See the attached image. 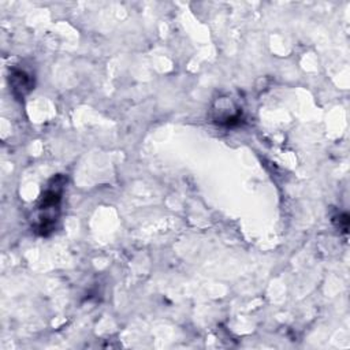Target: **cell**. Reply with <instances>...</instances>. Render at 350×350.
<instances>
[{"mask_svg":"<svg viewBox=\"0 0 350 350\" xmlns=\"http://www.w3.org/2000/svg\"><path fill=\"white\" fill-rule=\"evenodd\" d=\"M64 185L66 178L63 175H56L48 182L45 190L40 196L31 223L33 230L38 235L46 237L56 228V223L60 216V202Z\"/></svg>","mask_w":350,"mask_h":350,"instance_id":"1","label":"cell"},{"mask_svg":"<svg viewBox=\"0 0 350 350\" xmlns=\"http://www.w3.org/2000/svg\"><path fill=\"white\" fill-rule=\"evenodd\" d=\"M242 107L235 101V98L230 96H220L215 98L212 108H211V116L212 120L224 127H232L238 124L242 119Z\"/></svg>","mask_w":350,"mask_h":350,"instance_id":"2","label":"cell"},{"mask_svg":"<svg viewBox=\"0 0 350 350\" xmlns=\"http://www.w3.org/2000/svg\"><path fill=\"white\" fill-rule=\"evenodd\" d=\"M8 82L12 96L19 101H22L34 89V75L19 67H14L10 71Z\"/></svg>","mask_w":350,"mask_h":350,"instance_id":"3","label":"cell"}]
</instances>
